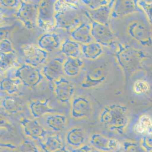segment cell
Returning <instances> with one entry per match:
<instances>
[{
    "instance_id": "cell-1",
    "label": "cell",
    "mask_w": 152,
    "mask_h": 152,
    "mask_svg": "<svg viewBox=\"0 0 152 152\" xmlns=\"http://www.w3.org/2000/svg\"><path fill=\"white\" fill-rule=\"evenodd\" d=\"M99 120L102 125L110 130L122 133L129 123L128 109L120 104L107 106L101 111Z\"/></svg>"
},
{
    "instance_id": "cell-2",
    "label": "cell",
    "mask_w": 152,
    "mask_h": 152,
    "mask_svg": "<svg viewBox=\"0 0 152 152\" xmlns=\"http://www.w3.org/2000/svg\"><path fill=\"white\" fill-rule=\"evenodd\" d=\"M55 1H43L39 6L38 24L40 28L46 31L55 26Z\"/></svg>"
},
{
    "instance_id": "cell-3",
    "label": "cell",
    "mask_w": 152,
    "mask_h": 152,
    "mask_svg": "<svg viewBox=\"0 0 152 152\" xmlns=\"http://www.w3.org/2000/svg\"><path fill=\"white\" fill-rule=\"evenodd\" d=\"M15 75L25 86L30 88L39 85L43 78L39 69L29 64H24L19 67Z\"/></svg>"
},
{
    "instance_id": "cell-4",
    "label": "cell",
    "mask_w": 152,
    "mask_h": 152,
    "mask_svg": "<svg viewBox=\"0 0 152 152\" xmlns=\"http://www.w3.org/2000/svg\"><path fill=\"white\" fill-rule=\"evenodd\" d=\"M38 5L22 1L17 17L27 29H33L38 23Z\"/></svg>"
},
{
    "instance_id": "cell-5",
    "label": "cell",
    "mask_w": 152,
    "mask_h": 152,
    "mask_svg": "<svg viewBox=\"0 0 152 152\" xmlns=\"http://www.w3.org/2000/svg\"><path fill=\"white\" fill-rule=\"evenodd\" d=\"M22 51L25 62L34 67L44 63L48 58V53L34 44L25 45Z\"/></svg>"
},
{
    "instance_id": "cell-6",
    "label": "cell",
    "mask_w": 152,
    "mask_h": 152,
    "mask_svg": "<svg viewBox=\"0 0 152 152\" xmlns=\"http://www.w3.org/2000/svg\"><path fill=\"white\" fill-rule=\"evenodd\" d=\"M92 113V106L90 101L83 96L74 99L71 106V115L73 119L83 120L88 118Z\"/></svg>"
},
{
    "instance_id": "cell-7",
    "label": "cell",
    "mask_w": 152,
    "mask_h": 152,
    "mask_svg": "<svg viewBox=\"0 0 152 152\" xmlns=\"http://www.w3.org/2000/svg\"><path fill=\"white\" fill-rule=\"evenodd\" d=\"M90 143L96 150L103 152H116L121 147L118 140L109 138L99 133L92 134L90 139Z\"/></svg>"
},
{
    "instance_id": "cell-8",
    "label": "cell",
    "mask_w": 152,
    "mask_h": 152,
    "mask_svg": "<svg viewBox=\"0 0 152 152\" xmlns=\"http://www.w3.org/2000/svg\"><path fill=\"white\" fill-rule=\"evenodd\" d=\"M54 91L57 99L61 103L66 104L72 98L75 88L71 82L61 77L54 83Z\"/></svg>"
},
{
    "instance_id": "cell-9",
    "label": "cell",
    "mask_w": 152,
    "mask_h": 152,
    "mask_svg": "<svg viewBox=\"0 0 152 152\" xmlns=\"http://www.w3.org/2000/svg\"><path fill=\"white\" fill-rule=\"evenodd\" d=\"M91 35L97 43L107 46L113 40V35L107 24L99 23L93 21L91 29Z\"/></svg>"
},
{
    "instance_id": "cell-10",
    "label": "cell",
    "mask_w": 152,
    "mask_h": 152,
    "mask_svg": "<svg viewBox=\"0 0 152 152\" xmlns=\"http://www.w3.org/2000/svg\"><path fill=\"white\" fill-rule=\"evenodd\" d=\"M20 122L24 132L31 138L40 139L47 134V131L36 120L22 117Z\"/></svg>"
},
{
    "instance_id": "cell-11",
    "label": "cell",
    "mask_w": 152,
    "mask_h": 152,
    "mask_svg": "<svg viewBox=\"0 0 152 152\" xmlns=\"http://www.w3.org/2000/svg\"><path fill=\"white\" fill-rule=\"evenodd\" d=\"M64 61L62 58H56L48 63L43 69V75L50 81H56L64 75Z\"/></svg>"
},
{
    "instance_id": "cell-12",
    "label": "cell",
    "mask_w": 152,
    "mask_h": 152,
    "mask_svg": "<svg viewBox=\"0 0 152 152\" xmlns=\"http://www.w3.org/2000/svg\"><path fill=\"white\" fill-rule=\"evenodd\" d=\"M55 19L57 28L66 29L74 27L80 22L78 14L72 10L61 11L57 13Z\"/></svg>"
},
{
    "instance_id": "cell-13",
    "label": "cell",
    "mask_w": 152,
    "mask_h": 152,
    "mask_svg": "<svg viewBox=\"0 0 152 152\" xmlns=\"http://www.w3.org/2000/svg\"><path fill=\"white\" fill-rule=\"evenodd\" d=\"M29 109L34 118H39L48 114L54 113L55 109L50 104L48 99H34L29 103Z\"/></svg>"
},
{
    "instance_id": "cell-14",
    "label": "cell",
    "mask_w": 152,
    "mask_h": 152,
    "mask_svg": "<svg viewBox=\"0 0 152 152\" xmlns=\"http://www.w3.org/2000/svg\"><path fill=\"white\" fill-rule=\"evenodd\" d=\"M86 140L85 132L80 127L72 128L66 133V142L72 146L80 147L83 145Z\"/></svg>"
},
{
    "instance_id": "cell-15",
    "label": "cell",
    "mask_w": 152,
    "mask_h": 152,
    "mask_svg": "<svg viewBox=\"0 0 152 152\" xmlns=\"http://www.w3.org/2000/svg\"><path fill=\"white\" fill-rule=\"evenodd\" d=\"M60 38L54 33H48L41 36L38 41L40 48L48 51H52L60 47Z\"/></svg>"
},
{
    "instance_id": "cell-16",
    "label": "cell",
    "mask_w": 152,
    "mask_h": 152,
    "mask_svg": "<svg viewBox=\"0 0 152 152\" xmlns=\"http://www.w3.org/2000/svg\"><path fill=\"white\" fill-rule=\"evenodd\" d=\"M91 27L88 24H82L71 33V37L75 41L89 44L92 40L91 35Z\"/></svg>"
},
{
    "instance_id": "cell-17",
    "label": "cell",
    "mask_w": 152,
    "mask_h": 152,
    "mask_svg": "<svg viewBox=\"0 0 152 152\" xmlns=\"http://www.w3.org/2000/svg\"><path fill=\"white\" fill-rule=\"evenodd\" d=\"M46 122L48 127L52 130L60 132L65 129L67 120L65 115L53 113L47 116Z\"/></svg>"
},
{
    "instance_id": "cell-18",
    "label": "cell",
    "mask_w": 152,
    "mask_h": 152,
    "mask_svg": "<svg viewBox=\"0 0 152 152\" xmlns=\"http://www.w3.org/2000/svg\"><path fill=\"white\" fill-rule=\"evenodd\" d=\"M83 63L79 58L69 57L63 65L64 73L70 77H74L79 74Z\"/></svg>"
},
{
    "instance_id": "cell-19",
    "label": "cell",
    "mask_w": 152,
    "mask_h": 152,
    "mask_svg": "<svg viewBox=\"0 0 152 152\" xmlns=\"http://www.w3.org/2000/svg\"><path fill=\"white\" fill-rule=\"evenodd\" d=\"M111 5L102 6L96 10L89 11L90 17L93 21L102 24L107 25L111 10Z\"/></svg>"
},
{
    "instance_id": "cell-20",
    "label": "cell",
    "mask_w": 152,
    "mask_h": 152,
    "mask_svg": "<svg viewBox=\"0 0 152 152\" xmlns=\"http://www.w3.org/2000/svg\"><path fill=\"white\" fill-rule=\"evenodd\" d=\"M41 145L45 152H54L63 148V143L62 139L58 135L49 136Z\"/></svg>"
},
{
    "instance_id": "cell-21",
    "label": "cell",
    "mask_w": 152,
    "mask_h": 152,
    "mask_svg": "<svg viewBox=\"0 0 152 152\" xmlns=\"http://www.w3.org/2000/svg\"><path fill=\"white\" fill-rule=\"evenodd\" d=\"M82 52L86 58L95 59L102 54L103 50L100 44L97 42H92L83 45Z\"/></svg>"
},
{
    "instance_id": "cell-22",
    "label": "cell",
    "mask_w": 152,
    "mask_h": 152,
    "mask_svg": "<svg viewBox=\"0 0 152 152\" xmlns=\"http://www.w3.org/2000/svg\"><path fill=\"white\" fill-rule=\"evenodd\" d=\"M138 133L146 135H152V119L147 115L140 116L134 127Z\"/></svg>"
},
{
    "instance_id": "cell-23",
    "label": "cell",
    "mask_w": 152,
    "mask_h": 152,
    "mask_svg": "<svg viewBox=\"0 0 152 152\" xmlns=\"http://www.w3.org/2000/svg\"><path fill=\"white\" fill-rule=\"evenodd\" d=\"M4 110L11 114L17 113L23 110V105L21 101L13 97L8 96L2 101Z\"/></svg>"
},
{
    "instance_id": "cell-24",
    "label": "cell",
    "mask_w": 152,
    "mask_h": 152,
    "mask_svg": "<svg viewBox=\"0 0 152 152\" xmlns=\"http://www.w3.org/2000/svg\"><path fill=\"white\" fill-rule=\"evenodd\" d=\"M61 51L69 57L76 58L80 54V45L76 42L66 39L62 44Z\"/></svg>"
},
{
    "instance_id": "cell-25",
    "label": "cell",
    "mask_w": 152,
    "mask_h": 152,
    "mask_svg": "<svg viewBox=\"0 0 152 152\" xmlns=\"http://www.w3.org/2000/svg\"><path fill=\"white\" fill-rule=\"evenodd\" d=\"M20 83L19 79L13 80L5 78L1 81L0 88L1 91L9 94H13L18 91Z\"/></svg>"
},
{
    "instance_id": "cell-26",
    "label": "cell",
    "mask_w": 152,
    "mask_h": 152,
    "mask_svg": "<svg viewBox=\"0 0 152 152\" xmlns=\"http://www.w3.org/2000/svg\"><path fill=\"white\" fill-rule=\"evenodd\" d=\"M16 60L15 52L1 53L0 66L1 70H6L12 66L15 63Z\"/></svg>"
},
{
    "instance_id": "cell-27",
    "label": "cell",
    "mask_w": 152,
    "mask_h": 152,
    "mask_svg": "<svg viewBox=\"0 0 152 152\" xmlns=\"http://www.w3.org/2000/svg\"><path fill=\"white\" fill-rule=\"evenodd\" d=\"M18 152H39V151L32 141L26 140L19 146Z\"/></svg>"
},
{
    "instance_id": "cell-28",
    "label": "cell",
    "mask_w": 152,
    "mask_h": 152,
    "mask_svg": "<svg viewBox=\"0 0 152 152\" xmlns=\"http://www.w3.org/2000/svg\"><path fill=\"white\" fill-rule=\"evenodd\" d=\"M149 86L147 82L144 80L137 81L133 85V90L137 94L146 93L149 90Z\"/></svg>"
},
{
    "instance_id": "cell-29",
    "label": "cell",
    "mask_w": 152,
    "mask_h": 152,
    "mask_svg": "<svg viewBox=\"0 0 152 152\" xmlns=\"http://www.w3.org/2000/svg\"><path fill=\"white\" fill-rule=\"evenodd\" d=\"M0 51L1 53H2L15 52L11 42L7 39H3L1 41Z\"/></svg>"
},
{
    "instance_id": "cell-30",
    "label": "cell",
    "mask_w": 152,
    "mask_h": 152,
    "mask_svg": "<svg viewBox=\"0 0 152 152\" xmlns=\"http://www.w3.org/2000/svg\"><path fill=\"white\" fill-rule=\"evenodd\" d=\"M124 152H145V150L136 143L126 142L124 145Z\"/></svg>"
},
{
    "instance_id": "cell-31",
    "label": "cell",
    "mask_w": 152,
    "mask_h": 152,
    "mask_svg": "<svg viewBox=\"0 0 152 152\" xmlns=\"http://www.w3.org/2000/svg\"><path fill=\"white\" fill-rule=\"evenodd\" d=\"M82 1L89 7L92 10L107 5L108 3L107 2L108 1Z\"/></svg>"
},
{
    "instance_id": "cell-32",
    "label": "cell",
    "mask_w": 152,
    "mask_h": 152,
    "mask_svg": "<svg viewBox=\"0 0 152 152\" xmlns=\"http://www.w3.org/2000/svg\"><path fill=\"white\" fill-rule=\"evenodd\" d=\"M142 147L145 151H152V135H146L142 141Z\"/></svg>"
},
{
    "instance_id": "cell-33",
    "label": "cell",
    "mask_w": 152,
    "mask_h": 152,
    "mask_svg": "<svg viewBox=\"0 0 152 152\" xmlns=\"http://www.w3.org/2000/svg\"><path fill=\"white\" fill-rule=\"evenodd\" d=\"M141 6L146 13L152 19V3L141 2Z\"/></svg>"
},
{
    "instance_id": "cell-34",
    "label": "cell",
    "mask_w": 152,
    "mask_h": 152,
    "mask_svg": "<svg viewBox=\"0 0 152 152\" xmlns=\"http://www.w3.org/2000/svg\"><path fill=\"white\" fill-rule=\"evenodd\" d=\"M0 2L4 7H17L19 1L16 0H1Z\"/></svg>"
},
{
    "instance_id": "cell-35",
    "label": "cell",
    "mask_w": 152,
    "mask_h": 152,
    "mask_svg": "<svg viewBox=\"0 0 152 152\" xmlns=\"http://www.w3.org/2000/svg\"><path fill=\"white\" fill-rule=\"evenodd\" d=\"M91 148L88 145H83L80 147L77 148L75 149H73L72 152H90Z\"/></svg>"
},
{
    "instance_id": "cell-36",
    "label": "cell",
    "mask_w": 152,
    "mask_h": 152,
    "mask_svg": "<svg viewBox=\"0 0 152 152\" xmlns=\"http://www.w3.org/2000/svg\"><path fill=\"white\" fill-rule=\"evenodd\" d=\"M54 152H68L67 150L65 148L63 147V148L61 149H59V150H57V151H55Z\"/></svg>"
},
{
    "instance_id": "cell-37",
    "label": "cell",
    "mask_w": 152,
    "mask_h": 152,
    "mask_svg": "<svg viewBox=\"0 0 152 152\" xmlns=\"http://www.w3.org/2000/svg\"><path fill=\"white\" fill-rule=\"evenodd\" d=\"M90 152H103L97 150H91Z\"/></svg>"
}]
</instances>
